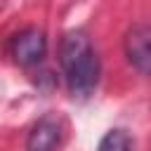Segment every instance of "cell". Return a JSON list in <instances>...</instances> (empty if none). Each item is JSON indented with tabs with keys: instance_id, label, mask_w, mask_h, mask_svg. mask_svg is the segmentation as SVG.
<instances>
[{
	"instance_id": "cell-4",
	"label": "cell",
	"mask_w": 151,
	"mask_h": 151,
	"mask_svg": "<svg viewBox=\"0 0 151 151\" xmlns=\"http://www.w3.org/2000/svg\"><path fill=\"white\" fill-rule=\"evenodd\" d=\"M61 142V123L57 116H42L28 132L26 151H57Z\"/></svg>"
},
{
	"instance_id": "cell-3",
	"label": "cell",
	"mask_w": 151,
	"mask_h": 151,
	"mask_svg": "<svg viewBox=\"0 0 151 151\" xmlns=\"http://www.w3.org/2000/svg\"><path fill=\"white\" fill-rule=\"evenodd\" d=\"M125 57L144 76H151V26L137 24L125 33Z\"/></svg>"
},
{
	"instance_id": "cell-2",
	"label": "cell",
	"mask_w": 151,
	"mask_h": 151,
	"mask_svg": "<svg viewBox=\"0 0 151 151\" xmlns=\"http://www.w3.org/2000/svg\"><path fill=\"white\" fill-rule=\"evenodd\" d=\"M45 52H47V38L38 28H24L9 42V54L19 66H33L42 61Z\"/></svg>"
},
{
	"instance_id": "cell-5",
	"label": "cell",
	"mask_w": 151,
	"mask_h": 151,
	"mask_svg": "<svg viewBox=\"0 0 151 151\" xmlns=\"http://www.w3.org/2000/svg\"><path fill=\"white\" fill-rule=\"evenodd\" d=\"M97 151H130V134L120 127H113L101 137Z\"/></svg>"
},
{
	"instance_id": "cell-1",
	"label": "cell",
	"mask_w": 151,
	"mask_h": 151,
	"mask_svg": "<svg viewBox=\"0 0 151 151\" xmlns=\"http://www.w3.org/2000/svg\"><path fill=\"white\" fill-rule=\"evenodd\" d=\"M59 64L68 92L73 97H87L99 80V57L83 31H71L61 38Z\"/></svg>"
}]
</instances>
